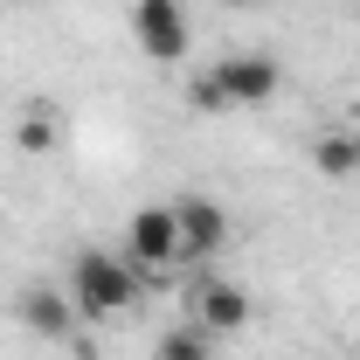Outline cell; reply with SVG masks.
Here are the masks:
<instances>
[{
    "label": "cell",
    "mask_w": 360,
    "mask_h": 360,
    "mask_svg": "<svg viewBox=\"0 0 360 360\" xmlns=\"http://www.w3.org/2000/svg\"><path fill=\"white\" fill-rule=\"evenodd\" d=\"M139 291H146V277L132 270L125 250H77V264H70V298H77V312H84V319L132 312Z\"/></svg>",
    "instance_id": "obj_1"
},
{
    "label": "cell",
    "mask_w": 360,
    "mask_h": 360,
    "mask_svg": "<svg viewBox=\"0 0 360 360\" xmlns=\"http://www.w3.org/2000/svg\"><path fill=\"white\" fill-rule=\"evenodd\" d=\"M125 257H132L139 277H174L187 264V250H180V222H174V201H153V208H139L132 222H125Z\"/></svg>",
    "instance_id": "obj_2"
},
{
    "label": "cell",
    "mask_w": 360,
    "mask_h": 360,
    "mask_svg": "<svg viewBox=\"0 0 360 360\" xmlns=\"http://www.w3.org/2000/svg\"><path fill=\"white\" fill-rule=\"evenodd\" d=\"M132 42L146 63H187V49H194V21H187V7L180 0H132Z\"/></svg>",
    "instance_id": "obj_3"
},
{
    "label": "cell",
    "mask_w": 360,
    "mask_h": 360,
    "mask_svg": "<svg viewBox=\"0 0 360 360\" xmlns=\"http://www.w3.org/2000/svg\"><path fill=\"white\" fill-rule=\"evenodd\" d=\"M208 70H215V84H222L229 111H243V104H270V97H277V84H284L277 56H264V49H236V56L208 63Z\"/></svg>",
    "instance_id": "obj_4"
},
{
    "label": "cell",
    "mask_w": 360,
    "mask_h": 360,
    "mask_svg": "<svg viewBox=\"0 0 360 360\" xmlns=\"http://www.w3.org/2000/svg\"><path fill=\"white\" fill-rule=\"evenodd\" d=\"M187 305H194V326H201V333H215V340H229V333H243V326H250V291H243L236 277H194Z\"/></svg>",
    "instance_id": "obj_5"
},
{
    "label": "cell",
    "mask_w": 360,
    "mask_h": 360,
    "mask_svg": "<svg viewBox=\"0 0 360 360\" xmlns=\"http://www.w3.org/2000/svg\"><path fill=\"white\" fill-rule=\"evenodd\" d=\"M14 319H21L35 340H56V347L70 340V347H77V298L56 291V284H21V291H14Z\"/></svg>",
    "instance_id": "obj_6"
},
{
    "label": "cell",
    "mask_w": 360,
    "mask_h": 360,
    "mask_svg": "<svg viewBox=\"0 0 360 360\" xmlns=\"http://www.w3.org/2000/svg\"><path fill=\"white\" fill-rule=\"evenodd\" d=\"M174 222H180V250H187V264L215 257V250L229 243V208H222V201H208V194H180V201H174Z\"/></svg>",
    "instance_id": "obj_7"
},
{
    "label": "cell",
    "mask_w": 360,
    "mask_h": 360,
    "mask_svg": "<svg viewBox=\"0 0 360 360\" xmlns=\"http://www.w3.org/2000/svg\"><path fill=\"white\" fill-rule=\"evenodd\" d=\"M56 139H63V111H56L49 97H35V104L14 118V153H56Z\"/></svg>",
    "instance_id": "obj_8"
},
{
    "label": "cell",
    "mask_w": 360,
    "mask_h": 360,
    "mask_svg": "<svg viewBox=\"0 0 360 360\" xmlns=\"http://www.w3.org/2000/svg\"><path fill=\"white\" fill-rule=\"evenodd\" d=\"M312 167H319L326 180H347V174H360V139L347 132V125L319 132V139H312Z\"/></svg>",
    "instance_id": "obj_9"
},
{
    "label": "cell",
    "mask_w": 360,
    "mask_h": 360,
    "mask_svg": "<svg viewBox=\"0 0 360 360\" xmlns=\"http://www.w3.org/2000/svg\"><path fill=\"white\" fill-rule=\"evenodd\" d=\"M153 360H215V333H201L194 319L187 326H167L160 347H153Z\"/></svg>",
    "instance_id": "obj_10"
},
{
    "label": "cell",
    "mask_w": 360,
    "mask_h": 360,
    "mask_svg": "<svg viewBox=\"0 0 360 360\" xmlns=\"http://www.w3.org/2000/svg\"><path fill=\"white\" fill-rule=\"evenodd\" d=\"M180 97H187V111H201V118H222V111H229V97H222V84H215V70H194Z\"/></svg>",
    "instance_id": "obj_11"
},
{
    "label": "cell",
    "mask_w": 360,
    "mask_h": 360,
    "mask_svg": "<svg viewBox=\"0 0 360 360\" xmlns=\"http://www.w3.org/2000/svg\"><path fill=\"white\" fill-rule=\"evenodd\" d=\"M347 132H354V139H360V111H354V118H347Z\"/></svg>",
    "instance_id": "obj_12"
},
{
    "label": "cell",
    "mask_w": 360,
    "mask_h": 360,
    "mask_svg": "<svg viewBox=\"0 0 360 360\" xmlns=\"http://www.w3.org/2000/svg\"><path fill=\"white\" fill-rule=\"evenodd\" d=\"M354 354H360V333H354Z\"/></svg>",
    "instance_id": "obj_13"
}]
</instances>
